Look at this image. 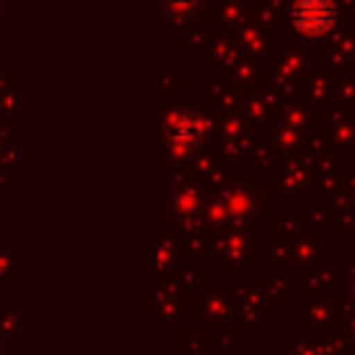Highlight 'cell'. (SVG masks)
Here are the masks:
<instances>
[{
	"label": "cell",
	"mask_w": 355,
	"mask_h": 355,
	"mask_svg": "<svg viewBox=\"0 0 355 355\" xmlns=\"http://www.w3.org/2000/svg\"><path fill=\"white\" fill-rule=\"evenodd\" d=\"M291 19L302 33L322 36L336 22V6L330 0H297L291 6Z\"/></svg>",
	"instance_id": "6da1fadb"
},
{
	"label": "cell",
	"mask_w": 355,
	"mask_h": 355,
	"mask_svg": "<svg viewBox=\"0 0 355 355\" xmlns=\"http://www.w3.org/2000/svg\"><path fill=\"white\" fill-rule=\"evenodd\" d=\"M166 136H169V141H172L175 147L189 150V147H194V144L200 141L202 128H200V122H197L191 114H180L178 119H172V125H169Z\"/></svg>",
	"instance_id": "7a4b0ae2"
},
{
	"label": "cell",
	"mask_w": 355,
	"mask_h": 355,
	"mask_svg": "<svg viewBox=\"0 0 355 355\" xmlns=\"http://www.w3.org/2000/svg\"><path fill=\"white\" fill-rule=\"evenodd\" d=\"M194 0H166V8H169V14L172 17H178V19H183V17H189L191 11H194Z\"/></svg>",
	"instance_id": "3957f363"
}]
</instances>
